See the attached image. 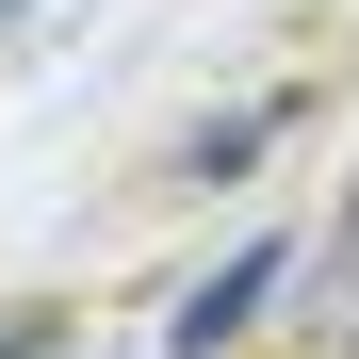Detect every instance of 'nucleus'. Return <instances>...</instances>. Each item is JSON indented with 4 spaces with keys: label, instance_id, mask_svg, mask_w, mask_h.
<instances>
[{
    "label": "nucleus",
    "instance_id": "f257e3e1",
    "mask_svg": "<svg viewBox=\"0 0 359 359\" xmlns=\"http://www.w3.org/2000/svg\"><path fill=\"white\" fill-rule=\"evenodd\" d=\"M262 294H278V245H229V262H212V278L163 311V359H212V343H245V311H262Z\"/></svg>",
    "mask_w": 359,
    "mask_h": 359
},
{
    "label": "nucleus",
    "instance_id": "f03ea898",
    "mask_svg": "<svg viewBox=\"0 0 359 359\" xmlns=\"http://www.w3.org/2000/svg\"><path fill=\"white\" fill-rule=\"evenodd\" d=\"M262 131H278V114H229V131H196V147H180V180H245V163H262Z\"/></svg>",
    "mask_w": 359,
    "mask_h": 359
},
{
    "label": "nucleus",
    "instance_id": "7ed1b4c3",
    "mask_svg": "<svg viewBox=\"0 0 359 359\" xmlns=\"http://www.w3.org/2000/svg\"><path fill=\"white\" fill-rule=\"evenodd\" d=\"M327 343L359 359V245H327Z\"/></svg>",
    "mask_w": 359,
    "mask_h": 359
},
{
    "label": "nucleus",
    "instance_id": "20e7f679",
    "mask_svg": "<svg viewBox=\"0 0 359 359\" xmlns=\"http://www.w3.org/2000/svg\"><path fill=\"white\" fill-rule=\"evenodd\" d=\"M49 343H66V327H49V311H17V327H0V359H49Z\"/></svg>",
    "mask_w": 359,
    "mask_h": 359
},
{
    "label": "nucleus",
    "instance_id": "39448f33",
    "mask_svg": "<svg viewBox=\"0 0 359 359\" xmlns=\"http://www.w3.org/2000/svg\"><path fill=\"white\" fill-rule=\"evenodd\" d=\"M343 245H359V212H343Z\"/></svg>",
    "mask_w": 359,
    "mask_h": 359
},
{
    "label": "nucleus",
    "instance_id": "423d86ee",
    "mask_svg": "<svg viewBox=\"0 0 359 359\" xmlns=\"http://www.w3.org/2000/svg\"><path fill=\"white\" fill-rule=\"evenodd\" d=\"M0 17H17V0H0Z\"/></svg>",
    "mask_w": 359,
    "mask_h": 359
}]
</instances>
